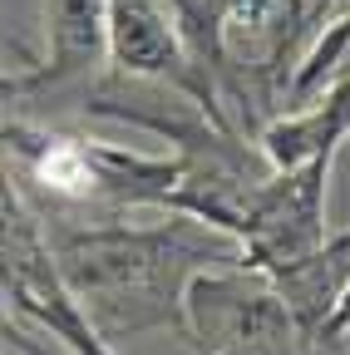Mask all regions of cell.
<instances>
[{"instance_id":"8992f818","label":"cell","mask_w":350,"mask_h":355,"mask_svg":"<svg viewBox=\"0 0 350 355\" xmlns=\"http://www.w3.org/2000/svg\"><path fill=\"white\" fill-rule=\"evenodd\" d=\"M109 55L128 74L168 79V84L193 89V94H207V89L198 84V74L188 69V60H183V40H178V30H173L168 10L153 6V0H114Z\"/></svg>"},{"instance_id":"277c9868","label":"cell","mask_w":350,"mask_h":355,"mask_svg":"<svg viewBox=\"0 0 350 355\" xmlns=\"http://www.w3.org/2000/svg\"><path fill=\"white\" fill-rule=\"evenodd\" d=\"M326 173H331V153L296 163V168H277L272 178L256 183L242 242H247V261L261 266L267 277L306 261L311 252H321L331 242V232H326Z\"/></svg>"},{"instance_id":"5b68a950","label":"cell","mask_w":350,"mask_h":355,"mask_svg":"<svg viewBox=\"0 0 350 355\" xmlns=\"http://www.w3.org/2000/svg\"><path fill=\"white\" fill-rule=\"evenodd\" d=\"M109 25L114 0H45V69L6 84V94L89 84V74L109 60Z\"/></svg>"},{"instance_id":"52a82bcc","label":"cell","mask_w":350,"mask_h":355,"mask_svg":"<svg viewBox=\"0 0 350 355\" xmlns=\"http://www.w3.org/2000/svg\"><path fill=\"white\" fill-rule=\"evenodd\" d=\"M350 133V79L331 84L316 104H306L291 119H277L261 133V153L272 158V168H296L335 153V144Z\"/></svg>"},{"instance_id":"7a4b0ae2","label":"cell","mask_w":350,"mask_h":355,"mask_svg":"<svg viewBox=\"0 0 350 355\" xmlns=\"http://www.w3.org/2000/svg\"><path fill=\"white\" fill-rule=\"evenodd\" d=\"M188 336L198 340V355H291L296 316L261 266L237 261L193 277Z\"/></svg>"},{"instance_id":"6da1fadb","label":"cell","mask_w":350,"mask_h":355,"mask_svg":"<svg viewBox=\"0 0 350 355\" xmlns=\"http://www.w3.org/2000/svg\"><path fill=\"white\" fill-rule=\"evenodd\" d=\"M64 282L79 291L84 311L104 336L139 331H183L188 336V286L198 272L247 261V242L212 227V222L178 212L158 227H74L50 232Z\"/></svg>"},{"instance_id":"ba28073f","label":"cell","mask_w":350,"mask_h":355,"mask_svg":"<svg viewBox=\"0 0 350 355\" xmlns=\"http://www.w3.org/2000/svg\"><path fill=\"white\" fill-rule=\"evenodd\" d=\"M340 79H350V15L340 20V25H331L321 40H316V50L306 55V64L296 69V79H291V99L296 104H311V94L331 84H340Z\"/></svg>"},{"instance_id":"3957f363","label":"cell","mask_w":350,"mask_h":355,"mask_svg":"<svg viewBox=\"0 0 350 355\" xmlns=\"http://www.w3.org/2000/svg\"><path fill=\"white\" fill-rule=\"evenodd\" d=\"M6 296L20 316L40 321L50 336H60L74 355H109L104 331L84 311L79 291L64 282L55 247L40 227V217L25 207L20 193L6 198Z\"/></svg>"}]
</instances>
